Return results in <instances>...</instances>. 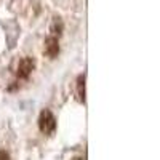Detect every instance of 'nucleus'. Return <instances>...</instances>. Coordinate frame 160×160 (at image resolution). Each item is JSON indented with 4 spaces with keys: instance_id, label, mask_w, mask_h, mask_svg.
I'll return each instance as SVG.
<instances>
[{
    "instance_id": "4",
    "label": "nucleus",
    "mask_w": 160,
    "mask_h": 160,
    "mask_svg": "<svg viewBox=\"0 0 160 160\" xmlns=\"http://www.w3.org/2000/svg\"><path fill=\"white\" fill-rule=\"evenodd\" d=\"M77 96L80 101L85 99V75L77 77Z\"/></svg>"
},
{
    "instance_id": "1",
    "label": "nucleus",
    "mask_w": 160,
    "mask_h": 160,
    "mask_svg": "<svg viewBox=\"0 0 160 160\" xmlns=\"http://www.w3.org/2000/svg\"><path fill=\"white\" fill-rule=\"evenodd\" d=\"M38 128L45 135H51L56 128V118L50 111H43L38 117Z\"/></svg>"
},
{
    "instance_id": "3",
    "label": "nucleus",
    "mask_w": 160,
    "mask_h": 160,
    "mask_svg": "<svg viewBox=\"0 0 160 160\" xmlns=\"http://www.w3.org/2000/svg\"><path fill=\"white\" fill-rule=\"evenodd\" d=\"M45 55L50 56V58H56L58 56V53H59V42H58V38L55 35H50L47 37L45 40Z\"/></svg>"
},
{
    "instance_id": "6",
    "label": "nucleus",
    "mask_w": 160,
    "mask_h": 160,
    "mask_svg": "<svg viewBox=\"0 0 160 160\" xmlns=\"http://www.w3.org/2000/svg\"><path fill=\"white\" fill-rule=\"evenodd\" d=\"M0 160H10L8 154H7V152H3V151H0Z\"/></svg>"
},
{
    "instance_id": "5",
    "label": "nucleus",
    "mask_w": 160,
    "mask_h": 160,
    "mask_svg": "<svg viewBox=\"0 0 160 160\" xmlns=\"http://www.w3.org/2000/svg\"><path fill=\"white\" fill-rule=\"evenodd\" d=\"M62 29H64V24H62L61 18H55V19H53V22H51V32H53V35H55V37H56V34L59 35L62 32Z\"/></svg>"
},
{
    "instance_id": "2",
    "label": "nucleus",
    "mask_w": 160,
    "mask_h": 160,
    "mask_svg": "<svg viewBox=\"0 0 160 160\" xmlns=\"http://www.w3.org/2000/svg\"><path fill=\"white\" fill-rule=\"evenodd\" d=\"M35 68V59L28 56V58H22L18 64V77L21 78H28L31 75V72L34 71Z\"/></svg>"
}]
</instances>
